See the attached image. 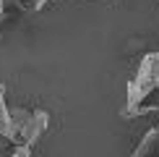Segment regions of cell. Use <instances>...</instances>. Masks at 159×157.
I'll return each mask as SVG.
<instances>
[{
  "instance_id": "1",
  "label": "cell",
  "mask_w": 159,
  "mask_h": 157,
  "mask_svg": "<svg viewBox=\"0 0 159 157\" xmlns=\"http://www.w3.org/2000/svg\"><path fill=\"white\" fill-rule=\"evenodd\" d=\"M154 97H159V52H149L138 63L133 81L128 84V107L125 115H141L154 107Z\"/></svg>"
},
{
  "instance_id": "2",
  "label": "cell",
  "mask_w": 159,
  "mask_h": 157,
  "mask_svg": "<svg viewBox=\"0 0 159 157\" xmlns=\"http://www.w3.org/2000/svg\"><path fill=\"white\" fill-rule=\"evenodd\" d=\"M47 126H50V115H47V110H31L29 121L24 123L21 131H18V141H16V144L34 147V144L39 141V136L47 131Z\"/></svg>"
},
{
  "instance_id": "3",
  "label": "cell",
  "mask_w": 159,
  "mask_h": 157,
  "mask_svg": "<svg viewBox=\"0 0 159 157\" xmlns=\"http://www.w3.org/2000/svg\"><path fill=\"white\" fill-rule=\"evenodd\" d=\"M0 136L16 144V131H13V123H11V107H8V102H5L3 81H0Z\"/></svg>"
},
{
  "instance_id": "4",
  "label": "cell",
  "mask_w": 159,
  "mask_h": 157,
  "mask_svg": "<svg viewBox=\"0 0 159 157\" xmlns=\"http://www.w3.org/2000/svg\"><path fill=\"white\" fill-rule=\"evenodd\" d=\"M133 157H159V128H149L146 134H143L141 144L136 147Z\"/></svg>"
},
{
  "instance_id": "5",
  "label": "cell",
  "mask_w": 159,
  "mask_h": 157,
  "mask_svg": "<svg viewBox=\"0 0 159 157\" xmlns=\"http://www.w3.org/2000/svg\"><path fill=\"white\" fill-rule=\"evenodd\" d=\"M3 13H5V0H0V21H3Z\"/></svg>"
},
{
  "instance_id": "6",
  "label": "cell",
  "mask_w": 159,
  "mask_h": 157,
  "mask_svg": "<svg viewBox=\"0 0 159 157\" xmlns=\"http://www.w3.org/2000/svg\"><path fill=\"white\" fill-rule=\"evenodd\" d=\"M157 3H159V0H157Z\"/></svg>"
}]
</instances>
